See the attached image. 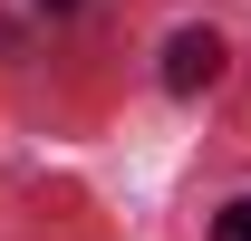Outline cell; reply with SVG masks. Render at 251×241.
Listing matches in <instances>:
<instances>
[{
	"instance_id": "6da1fadb",
	"label": "cell",
	"mask_w": 251,
	"mask_h": 241,
	"mask_svg": "<svg viewBox=\"0 0 251 241\" xmlns=\"http://www.w3.org/2000/svg\"><path fill=\"white\" fill-rule=\"evenodd\" d=\"M213 77H222V39L213 29H174V39H164V87H174V96H203Z\"/></svg>"
},
{
	"instance_id": "7a4b0ae2",
	"label": "cell",
	"mask_w": 251,
	"mask_h": 241,
	"mask_svg": "<svg viewBox=\"0 0 251 241\" xmlns=\"http://www.w3.org/2000/svg\"><path fill=\"white\" fill-rule=\"evenodd\" d=\"M213 241H251V203H222L213 212Z\"/></svg>"
},
{
	"instance_id": "3957f363",
	"label": "cell",
	"mask_w": 251,
	"mask_h": 241,
	"mask_svg": "<svg viewBox=\"0 0 251 241\" xmlns=\"http://www.w3.org/2000/svg\"><path fill=\"white\" fill-rule=\"evenodd\" d=\"M39 10H77V0H39Z\"/></svg>"
}]
</instances>
